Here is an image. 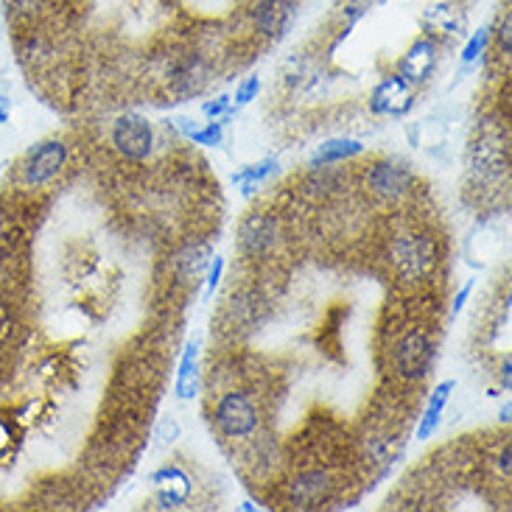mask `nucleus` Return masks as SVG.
I'll return each instance as SVG.
<instances>
[{"label":"nucleus","instance_id":"obj_23","mask_svg":"<svg viewBox=\"0 0 512 512\" xmlns=\"http://www.w3.org/2000/svg\"><path fill=\"white\" fill-rule=\"evenodd\" d=\"M487 42H490V28H479L476 34H471L468 45L462 48V62H465V65H473V62L487 51Z\"/></svg>","mask_w":512,"mask_h":512},{"label":"nucleus","instance_id":"obj_9","mask_svg":"<svg viewBox=\"0 0 512 512\" xmlns=\"http://www.w3.org/2000/svg\"><path fill=\"white\" fill-rule=\"evenodd\" d=\"M252 20L263 37H283L294 20V0H261L252 12Z\"/></svg>","mask_w":512,"mask_h":512},{"label":"nucleus","instance_id":"obj_15","mask_svg":"<svg viewBox=\"0 0 512 512\" xmlns=\"http://www.w3.org/2000/svg\"><path fill=\"white\" fill-rule=\"evenodd\" d=\"M199 392V342H191L185 347L177 370V395L182 401H191Z\"/></svg>","mask_w":512,"mask_h":512},{"label":"nucleus","instance_id":"obj_5","mask_svg":"<svg viewBox=\"0 0 512 512\" xmlns=\"http://www.w3.org/2000/svg\"><path fill=\"white\" fill-rule=\"evenodd\" d=\"M434 364V342L426 333L412 331L403 336L395 347V370L401 378L420 381L423 375H429Z\"/></svg>","mask_w":512,"mask_h":512},{"label":"nucleus","instance_id":"obj_14","mask_svg":"<svg viewBox=\"0 0 512 512\" xmlns=\"http://www.w3.org/2000/svg\"><path fill=\"white\" fill-rule=\"evenodd\" d=\"M451 392H454V381H443L440 387L434 389V395L429 398V406H426V412H423V417H420L417 440H429V437L437 434L440 423H443V412H445V406H448Z\"/></svg>","mask_w":512,"mask_h":512},{"label":"nucleus","instance_id":"obj_19","mask_svg":"<svg viewBox=\"0 0 512 512\" xmlns=\"http://www.w3.org/2000/svg\"><path fill=\"white\" fill-rule=\"evenodd\" d=\"M45 9V0H6V12H9V23L17 26H31Z\"/></svg>","mask_w":512,"mask_h":512},{"label":"nucleus","instance_id":"obj_13","mask_svg":"<svg viewBox=\"0 0 512 512\" xmlns=\"http://www.w3.org/2000/svg\"><path fill=\"white\" fill-rule=\"evenodd\" d=\"M154 487H157V496L163 507H180L191 496V479L188 473L177 468V465H168L152 476Z\"/></svg>","mask_w":512,"mask_h":512},{"label":"nucleus","instance_id":"obj_18","mask_svg":"<svg viewBox=\"0 0 512 512\" xmlns=\"http://www.w3.org/2000/svg\"><path fill=\"white\" fill-rule=\"evenodd\" d=\"M426 23H429L434 31L445 34V37H454L459 28H462V20H459V14L454 12L451 3H437V6H431L429 12H426Z\"/></svg>","mask_w":512,"mask_h":512},{"label":"nucleus","instance_id":"obj_3","mask_svg":"<svg viewBox=\"0 0 512 512\" xmlns=\"http://www.w3.org/2000/svg\"><path fill=\"white\" fill-rule=\"evenodd\" d=\"M216 426L222 431L224 437H233V440H241V437H250L252 431L258 429V409L255 403L250 401L247 392H227L222 401L216 403Z\"/></svg>","mask_w":512,"mask_h":512},{"label":"nucleus","instance_id":"obj_29","mask_svg":"<svg viewBox=\"0 0 512 512\" xmlns=\"http://www.w3.org/2000/svg\"><path fill=\"white\" fill-rule=\"evenodd\" d=\"M9 333H12V314H9L6 305L0 303V342H6Z\"/></svg>","mask_w":512,"mask_h":512},{"label":"nucleus","instance_id":"obj_25","mask_svg":"<svg viewBox=\"0 0 512 512\" xmlns=\"http://www.w3.org/2000/svg\"><path fill=\"white\" fill-rule=\"evenodd\" d=\"M224 275V258L222 255H213V261L208 263V280H205V300L213 297V291L219 289V280Z\"/></svg>","mask_w":512,"mask_h":512},{"label":"nucleus","instance_id":"obj_17","mask_svg":"<svg viewBox=\"0 0 512 512\" xmlns=\"http://www.w3.org/2000/svg\"><path fill=\"white\" fill-rule=\"evenodd\" d=\"M277 166H280V163H277L275 157H269V160H261V163H255V166L241 168L233 180L244 188V196H252L255 191H258V185H261V182H266L272 174H277Z\"/></svg>","mask_w":512,"mask_h":512},{"label":"nucleus","instance_id":"obj_12","mask_svg":"<svg viewBox=\"0 0 512 512\" xmlns=\"http://www.w3.org/2000/svg\"><path fill=\"white\" fill-rule=\"evenodd\" d=\"M437 62V48L431 40H417L398 65V76H403L409 84L426 82Z\"/></svg>","mask_w":512,"mask_h":512},{"label":"nucleus","instance_id":"obj_32","mask_svg":"<svg viewBox=\"0 0 512 512\" xmlns=\"http://www.w3.org/2000/svg\"><path fill=\"white\" fill-rule=\"evenodd\" d=\"M12 118V101L6 96H0V124H6Z\"/></svg>","mask_w":512,"mask_h":512},{"label":"nucleus","instance_id":"obj_4","mask_svg":"<svg viewBox=\"0 0 512 512\" xmlns=\"http://www.w3.org/2000/svg\"><path fill=\"white\" fill-rule=\"evenodd\" d=\"M112 146L126 160H146L154 146L152 124L138 112H126L112 126Z\"/></svg>","mask_w":512,"mask_h":512},{"label":"nucleus","instance_id":"obj_30","mask_svg":"<svg viewBox=\"0 0 512 512\" xmlns=\"http://www.w3.org/2000/svg\"><path fill=\"white\" fill-rule=\"evenodd\" d=\"M471 291H473V283H471V280H468V283L462 286V291H459V294H457V300H454V308H451V314H454V317H459V311L465 308V303H468V297H471Z\"/></svg>","mask_w":512,"mask_h":512},{"label":"nucleus","instance_id":"obj_26","mask_svg":"<svg viewBox=\"0 0 512 512\" xmlns=\"http://www.w3.org/2000/svg\"><path fill=\"white\" fill-rule=\"evenodd\" d=\"M512 17H510V12H504V17H501V23H499V28H496V40H499V51L504 56H510V51H512Z\"/></svg>","mask_w":512,"mask_h":512},{"label":"nucleus","instance_id":"obj_8","mask_svg":"<svg viewBox=\"0 0 512 512\" xmlns=\"http://www.w3.org/2000/svg\"><path fill=\"white\" fill-rule=\"evenodd\" d=\"M367 182H370V188L378 196H384V199H401L403 194L412 191L415 174L406 171L403 166H395V163H378V166L370 168Z\"/></svg>","mask_w":512,"mask_h":512},{"label":"nucleus","instance_id":"obj_27","mask_svg":"<svg viewBox=\"0 0 512 512\" xmlns=\"http://www.w3.org/2000/svg\"><path fill=\"white\" fill-rule=\"evenodd\" d=\"M230 96H219V98H213V101H205L202 104V112L208 115L210 121H219V115H224V112L230 110Z\"/></svg>","mask_w":512,"mask_h":512},{"label":"nucleus","instance_id":"obj_7","mask_svg":"<svg viewBox=\"0 0 512 512\" xmlns=\"http://www.w3.org/2000/svg\"><path fill=\"white\" fill-rule=\"evenodd\" d=\"M277 241V222L266 213H250L244 222H241V230H238V247L244 255L250 258H258V255H266V252L275 247Z\"/></svg>","mask_w":512,"mask_h":512},{"label":"nucleus","instance_id":"obj_2","mask_svg":"<svg viewBox=\"0 0 512 512\" xmlns=\"http://www.w3.org/2000/svg\"><path fill=\"white\" fill-rule=\"evenodd\" d=\"M389 255H392V263H395V269L403 280H423L437 266L434 238L420 236V233H406V236L398 238Z\"/></svg>","mask_w":512,"mask_h":512},{"label":"nucleus","instance_id":"obj_16","mask_svg":"<svg viewBox=\"0 0 512 512\" xmlns=\"http://www.w3.org/2000/svg\"><path fill=\"white\" fill-rule=\"evenodd\" d=\"M364 152V146H361L359 140H350V138H333L325 140L322 146L317 149V154L311 157V166L322 168V166H333V163H342V160H350V157H356V154Z\"/></svg>","mask_w":512,"mask_h":512},{"label":"nucleus","instance_id":"obj_28","mask_svg":"<svg viewBox=\"0 0 512 512\" xmlns=\"http://www.w3.org/2000/svg\"><path fill=\"white\" fill-rule=\"evenodd\" d=\"M177 437H180V426H177V420H174V417H166V420L160 423V429H157V440H160L163 445H171Z\"/></svg>","mask_w":512,"mask_h":512},{"label":"nucleus","instance_id":"obj_21","mask_svg":"<svg viewBox=\"0 0 512 512\" xmlns=\"http://www.w3.org/2000/svg\"><path fill=\"white\" fill-rule=\"evenodd\" d=\"M208 258H210L208 247H191V250L182 252L180 258H177L182 280H191V283H194V277H199V272H202V269L210 263Z\"/></svg>","mask_w":512,"mask_h":512},{"label":"nucleus","instance_id":"obj_22","mask_svg":"<svg viewBox=\"0 0 512 512\" xmlns=\"http://www.w3.org/2000/svg\"><path fill=\"white\" fill-rule=\"evenodd\" d=\"M188 138L194 140L196 146H208V149H216V146H222L224 140V126L219 124V121H210V124H205L202 129H191L188 132Z\"/></svg>","mask_w":512,"mask_h":512},{"label":"nucleus","instance_id":"obj_10","mask_svg":"<svg viewBox=\"0 0 512 512\" xmlns=\"http://www.w3.org/2000/svg\"><path fill=\"white\" fill-rule=\"evenodd\" d=\"M331 476L325 471H308L297 476L289 487V501L294 507H319L331 496Z\"/></svg>","mask_w":512,"mask_h":512},{"label":"nucleus","instance_id":"obj_20","mask_svg":"<svg viewBox=\"0 0 512 512\" xmlns=\"http://www.w3.org/2000/svg\"><path fill=\"white\" fill-rule=\"evenodd\" d=\"M199 87H202V65H199L196 56H191V59H185V65L177 70L174 90H177L180 96H188V93H196Z\"/></svg>","mask_w":512,"mask_h":512},{"label":"nucleus","instance_id":"obj_24","mask_svg":"<svg viewBox=\"0 0 512 512\" xmlns=\"http://www.w3.org/2000/svg\"><path fill=\"white\" fill-rule=\"evenodd\" d=\"M261 93V79L258 76H250V79H244V82L238 84L236 87V101L238 107H244V104H250V101H255V96Z\"/></svg>","mask_w":512,"mask_h":512},{"label":"nucleus","instance_id":"obj_1","mask_svg":"<svg viewBox=\"0 0 512 512\" xmlns=\"http://www.w3.org/2000/svg\"><path fill=\"white\" fill-rule=\"evenodd\" d=\"M68 166V146L62 140H42L37 146H31L20 166H17V174H20V182L37 191V188H45L62 174V168Z\"/></svg>","mask_w":512,"mask_h":512},{"label":"nucleus","instance_id":"obj_31","mask_svg":"<svg viewBox=\"0 0 512 512\" xmlns=\"http://www.w3.org/2000/svg\"><path fill=\"white\" fill-rule=\"evenodd\" d=\"M499 468H501V473L510 479V445H504V451L499 454Z\"/></svg>","mask_w":512,"mask_h":512},{"label":"nucleus","instance_id":"obj_6","mask_svg":"<svg viewBox=\"0 0 512 512\" xmlns=\"http://www.w3.org/2000/svg\"><path fill=\"white\" fill-rule=\"evenodd\" d=\"M412 104H415V93H412V84L403 76L381 79L370 96V110L375 115H403L412 110Z\"/></svg>","mask_w":512,"mask_h":512},{"label":"nucleus","instance_id":"obj_11","mask_svg":"<svg viewBox=\"0 0 512 512\" xmlns=\"http://www.w3.org/2000/svg\"><path fill=\"white\" fill-rule=\"evenodd\" d=\"M471 166L479 180H499L501 174H507V149H501L499 140L482 138L473 146Z\"/></svg>","mask_w":512,"mask_h":512}]
</instances>
